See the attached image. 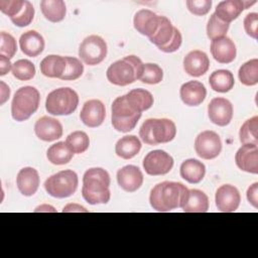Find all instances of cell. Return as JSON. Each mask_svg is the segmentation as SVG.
<instances>
[{
	"instance_id": "obj_1",
	"label": "cell",
	"mask_w": 258,
	"mask_h": 258,
	"mask_svg": "<svg viewBox=\"0 0 258 258\" xmlns=\"http://www.w3.org/2000/svg\"><path fill=\"white\" fill-rule=\"evenodd\" d=\"M188 196V188L181 182L162 181L150 191L149 202L157 212H170L181 208Z\"/></svg>"
},
{
	"instance_id": "obj_2",
	"label": "cell",
	"mask_w": 258,
	"mask_h": 258,
	"mask_svg": "<svg viewBox=\"0 0 258 258\" xmlns=\"http://www.w3.org/2000/svg\"><path fill=\"white\" fill-rule=\"evenodd\" d=\"M110 175L100 167L88 169L83 176L82 196L90 205L107 204L110 201Z\"/></svg>"
},
{
	"instance_id": "obj_3",
	"label": "cell",
	"mask_w": 258,
	"mask_h": 258,
	"mask_svg": "<svg viewBox=\"0 0 258 258\" xmlns=\"http://www.w3.org/2000/svg\"><path fill=\"white\" fill-rule=\"evenodd\" d=\"M144 63L136 55H127L113 62L107 70L108 81L116 86H127L140 80Z\"/></svg>"
},
{
	"instance_id": "obj_4",
	"label": "cell",
	"mask_w": 258,
	"mask_h": 258,
	"mask_svg": "<svg viewBox=\"0 0 258 258\" xmlns=\"http://www.w3.org/2000/svg\"><path fill=\"white\" fill-rule=\"evenodd\" d=\"M176 127L173 121L166 118H150L145 120L139 130L141 140L148 145L167 143L175 137Z\"/></svg>"
},
{
	"instance_id": "obj_5",
	"label": "cell",
	"mask_w": 258,
	"mask_h": 258,
	"mask_svg": "<svg viewBox=\"0 0 258 258\" xmlns=\"http://www.w3.org/2000/svg\"><path fill=\"white\" fill-rule=\"evenodd\" d=\"M40 95L37 89L31 86L19 88L13 97L11 103V115L16 121H25L39 106Z\"/></svg>"
},
{
	"instance_id": "obj_6",
	"label": "cell",
	"mask_w": 258,
	"mask_h": 258,
	"mask_svg": "<svg viewBox=\"0 0 258 258\" xmlns=\"http://www.w3.org/2000/svg\"><path fill=\"white\" fill-rule=\"evenodd\" d=\"M79 105L78 94L71 88H59L51 91L45 101V109L51 115H71Z\"/></svg>"
},
{
	"instance_id": "obj_7",
	"label": "cell",
	"mask_w": 258,
	"mask_h": 258,
	"mask_svg": "<svg viewBox=\"0 0 258 258\" xmlns=\"http://www.w3.org/2000/svg\"><path fill=\"white\" fill-rule=\"evenodd\" d=\"M78 184L79 179L77 173L71 169H66L49 176L44 181V188L49 196L64 199L76 192Z\"/></svg>"
},
{
	"instance_id": "obj_8",
	"label": "cell",
	"mask_w": 258,
	"mask_h": 258,
	"mask_svg": "<svg viewBox=\"0 0 258 258\" xmlns=\"http://www.w3.org/2000/svg\"><path fill=\"white\" fill-rule=\"evenodd\" d=\"M141 117L128 104L125 95L118 97L112 104V125L119 132H129L133 130Z\"/></svg>"
},
{
	"instance_id": "obj_9",
	"label": "cell",
	"mask_w": 258,
	"mask_h": 258,
	"mask_svg": "<svg viewBox=\"0 0 258 258\" xmlns=\"http://www.w3.org/2000/svg\"><path fill=\"white\" fill-rule=\"evenodd\" d=\"M107 55V43L99 35L87 36L79 47V56L88 66L102 62Z\"/></svg>"
},
{
	"instance_id": "obj_10",
	"label": "cell",
	"mask_w": 258,
	"mask_h": 258,
	"mask_svg": "<svg viewBox=\"0 0 258 258\" xmlns=\"http://www.w3.org/2000/svg\"><path fill=\"white\" fill-rule=\"evenodd\" d=\"M195 149L197 154L203 159L216 158L222 150L220 136L211 130L203 131L195 140Z\"/></svg>"
},
{
	"instance_id": "obj_11",
	"label": "cell",
	"mask_w": 258,
	"mask_h": 258,
	"mask_svg": "<svg viewBox=\"0 0 258 258\" xmlns=\"http://www.w3.org/2000/svg\"><path fill=\"white\" fill-rule=\"evenodd\" d=\"M173 166V158L163 150H153L143 159V168L149 175H163L168 173Z\"/></svg>"
},
{
	"instance_id": "obj_12",
	"label": "cell",
	"mask_w": 258,
	"mask_h": 258,
	"mask_svg": "<svg viewBox=\"0 0 258 258\" xmlns=\"http://www.w3.org/2000/svg\"><path fill=\"white\" fill-rule=\"evenodd\" d=\"M208 114L210 120L218 126L228 125L233 117V106L231 102L225 98H214L208 106Z\"/></svg>"
},
{
	"instance_id": "obj_13",
	"label": "cell",
	"mask_w": 258,
	"mask_h": 258,
	"mask_svg": "<svg viewBox=\"0 0 258 258\" xmlns=\"http://www.w3.org/2000/svg\"><path fill=\"white\" fill-rule=\"evenodd\" d=\"M215 202L218 210L224 213L235 212L241 202L240 192L234 185L224 184L221 185L215 196Z\"/></svg>"
},
{
	"instance_id": "obj_14",
	"label": "cell",
	"mask_w": 258,
	"mask_h": 258,
	"mask_svg": "<svg viewBox=\"0 0 258 258\" xmlns=\"http://www.w3.org/2000/svg\"><path fill=\"white\" fill-rule=\"evenodd\" d=\"M106 117L105 105L100 100H89L87 101L80 113L82 122L91 128L100 126Z\"/></svg>"
},
{
	"instance_id": "obj_15",
	"label": "cell",
	"mask_w": 258,
	"mask_h": 258,
	"mask_svg": "<svg viewBox=\"0 0 258 258\" xmlns=\"http://www.w3.org/2000/svg\"><path fill=\"white\" fill-rule=\"evenodd\" d=\"M237 166L246 172L258 173V146L255 144H243L235 155Z\"/></svg>"
},
{
	"instance_id": "obj_16",
	"label": "cell",
	"mask_w": 258,
	"mask_h": 258,
	"mask_svg": "<svg viewBox=\"0 0 258 258\" xmlns=\"http://www.w3.org/2000/svg\"><path fill=\"white\" fill-rule=\"evenodd\" d=\"M34 132L39 139L50 142L61 137L62 126L57 119L43 116L36 121Z\"/></svg>"
},
{
	"instance_id": "obj_17",
	"label": "cell",
	"mask_w": 258,
	"mask_h": 258,
	"mask_svg": "<svg viewBox=\"0 0 258 258\" xmlns=\"http://www.w3.org/2000/svg\"><path fill=\"white\" fill-rule=\"evenodd\" d=\"M117 181L125 191H136L143 183V174L135 165H126L117 171Z\"/></svg>"
},
{
	"instance_id": "obj_18",
	"label": "cell",
	"mask_w": 258,
	"mask_h": 258,
	"mask_svg": "<svg viewBox=\"0 0 258 258\" xmlns=\"http://www.w3.org/2000/svg\"><path fill=\"white\" fill-rule=\"evenodd\" d=\"M210 67L208 55L199 49L189 51L183 58V69L191 77H201L205 75Z\"/></svg>"
},
{
	"instance_id": "obj_19",
	"label": "cell",
	"mask_w": 258,
	"mask_h": 258,
	"mask_svg": "<svg viewBox=\"0 0 258 258\" xmlns=\"http://www.w3.org/2000/svg\"><path fill=\"white\" fill-rule=\"evenodd\" d=\"M256 1H242V0H226L220 2L217 7L215 14L221 20L230 23L235 20L244 9L253 5Z\"/></svg>"
},
{
	"instance_id": "obj_20",
	"label": "cell",
	"mask_w": 258,
	"mask_h": 258,
	"mask_svg": "<svg viewBox=\"0 0 258 258\" xmlns=\"http://www.w3.org/2000/svg\"><path fill=\"white\" fill-rule=\"evenodd\" d=\"M211 53L218 62L230 63L235 59L237 49L233 40L228 36H224L212 40Z\"/></svg>"
},
{
	"instance_id": "obj_21",
	"label": "cell",
	"mask_w": 258,
	"mask_h": 258,
	"mask_svg": "<svg viewBox=\"0 0 258 258\" xmlns=\"http://www.w3.org/2000/svg\"><path fill=\"white\" fill-rule=\"evenodd\" d=\"M160 16L149 9H141L135 13L134 28L141 34L150 37L157 29Z\"/></svg>"
},
{
	"instance_id": "obj_22",
	"label": "cell",
	"mask_w": 258,
	"mask_h": 258,
	"mask_svg": "<svg viewBox=\"0 0 258 258\" xmlns=\"http://www.w3.org/2000/svg\"><path fill=\"white\" fill-rule=\"evenodd\" d=\"M180 98L187 106L201 105L207 96V90L199 81H189L180 87Z\"/></svg>"
},
{
	"instance_id": "obj_23",
	"label": "cell",
	"mask_w": 258,
	"mask_h": 258,
	"mask_svg": "<svg viewBox=\"0 0 258 258\" xmlns=\"http://www.w3.org/2000/svg\"><path fill=\"white\" fill-rule=\"evenodd\" d=\"M16 183L19 191L23 196H33L39 185V175L37 170L32 167H24L20 169L16 177Z\"/></svg>"
},
{
	"instance_id": "obj_24",
	"label": "cell",
	"mask_w": 258,
	"mask_h": 258,
	"mask_svg": "<svg viewBox=\"0 0 258 258\" xmlns=\"http://www.w3.org/2000/svg\"><path fill=\"white\" fill-rule=\"evenodd\" d=\"M21 51L31 57L39 55L44 49V39L35 30H28L21 34L19 38Z\"/></svg>"
},
{
	"instance_id": "obj_25",
	"label": "cell",
	"mask_w": 258,
	"mask_h": 258,
	"mask_svg": "<svg viewBox=\"0 0 258 258\" xmlns=\"http://www.w3.org/2000/svg\"><path fill=\"white\" fill-rule=\"evenodd\" d=\"M175 28L176 27H174L171 24L170 20L167 17L160 16L159 24L156 31L148 38L153 44H155L159 49H161L170 42L174 35Z\"/></svg>"
},
{
	"instance_id": "obj_26",
	"label": "cell",
	"mask_w": 258,
	"mask_h": 258,
	"mask_svg": "<svg viewBox=\"0 0 258 258\" xmlns=\"http://www.w3.org/2000/svg\"><path fill=\"white\" fill-rule=\"evenodd\" d=\"M205 174V164L197 159H186L180 165V176L189 183H199L203 180Z\"/></svg>"
},
{
	"instance_id": "obj_27",
	"label": "cell",
	"mask_w": 258,
	"mask_h": 258,
	"mask_svg": "<svg viewBox=\"0 0 258 258\" xmlns=\"http://www.w3.org/2000/svg\"><path fill=\"white\" fill-rule=\"evenodd\" d=\"M181 209L184 213H206L209 210V198L200 189H188V196Z\"/></svg>"
},
{
	"instance_id": "obj_28",
	"label": "cell",
	"mask_w": 258,
	"mask_h": 258,
	"mask_svg": "<svg viewBox=\"0 0 258 258\" xmlns=\"http://www.w3.org/2000/svg\"><path fill=\"white\" fill-rule=\"evenodd\" d=\"M67 61L66 57L60 56V55H55V54H50L45 56L39 67H40V72L43 76L47 78H58L62 76L64 70H66Z\"/></svg>"
},
{
	"instance_id": "obj_29",
	"label": "cell",
	"mask_w": 258,
	"mask_h": 258,
	"mask_svg": "<svg viewBox=\"0 0 258 258\" xmlns=\"http://www.w3.org/2000/svg\"><path fill=\"white\" fill-rule=\"evenodd\" d=\"M141 149V142L135 135H126L120 138L115 145L117 156L123 159H130L137 155Z\"/></svg>"
},
{
	"instance_id": "obj_30",
	"label": "cell",
	"mask_w": 258,
	"mask_h": 258,
	"mask_svg": "<svg viewBox=\"0 0 258 258\" xmlns=\"http://www.w3.org/2000/svg\"><path fill=\"white\" fill-rule=\"evenodd\" d=\"M127 102L138 113L148 110L153 105V97L144 89H134L125 95Z\"/></svg>"
},
{
	"instance_id": "obj_31",
	"label": "cell",
	"mask_w": 258,
	"mask_h": 258,
	"mask_svg": "<svg viewBox=\"0 0 258 258\" xmlns=\"http://www.w3.org/2000/svg\"><path fill=\"white\" fill-rule=\"evenodd\" d=\"M211 88L219 93H227L233 89L235 80L233 74L228 70H218L209 78Z\"/></svg>"
},
{
	"instance_id": "obj_32",
	"label": "cell",
	"mask_w": 258,
	"mask_h": 258,
	"mask_svg": "<svg viewBox=\"0 0 258 258\" xmlns=\"http://www.w3.org/2000/svg\"><path fill=\"white\" fill-rule=\"evenodd\" d=\"M73 156L74 152L64 141H59L52 144L46 152V157L48 161L55 165L67 164L71 161Z\"/></svg>"
},
{
	"instance_id": "obj_33",
	"label": "cell",
	"mask_w": 258,
	"mask_h": 258,
	"mask_svg": "<svg viewBox=\"0 0 258 258\" xmlns=\"http://www.w3.org/2000/svg\"><path fill=\"white\" fill-rule=\"evenodd\" d=\"M40 8L43 16L50 22L61 21L67 13L66 4L62 0H42Z\"/></svg>"
},
{
	"instance_id": "obj_34",
	"label": "cell",
	"mask_w": 258,
	"mask_h": 258,
	"mask_svg": "<svg viewBox=\"0 0 258 258\" xmlns=\"http://www.w3.org/2000/svg\"><path fill=\"white\" fill-rule=\"evenodd\" d=\"M258 117L254 116L242 125L239 132L240 141L242 144L258 145Z\"/></svg>"
},
{
	"instance_id": "obj_35",
	"label": "cell",
	"mask_w": 258,
	"mask_h": 258,
	"mask_svg": "<svg viewBox=\"0 0 258 258\" xmlns=\"http://www.w3.org/2000/svg\"><path fill=\"white\" fill-rule=\"evenodd\" d=\"M240 82L245 86H254L258 83V59L253 58L241 66L238 72Z\"/></svg>"
},
{
	"instance_id": "obj_36",
	"label": "cell",
	"mask_w": 258,
	"mask_h": 258,
	"mask_svg": "<svg viewBox=\"0 0 258 258\" xmlns=\"http://www.w3.org/2000/svg\"><path fill=\"white\" fill-rule=\"evenodd\" d=\"M230 23H227L216 16V14H212L208 24H207V35L211 40H215L221 37L226 36V33L229 29Z\"/></svg>"
},
{
	"instance_id": "obj_37",
	"label": "cell",
	"mask_w": 258,
	"mask_h": 258,
	"mask_svg": "<svg viewBox=\"0 0 258 258\" xmlns=\"http://www.w3.org/2000/svg\"><path fill=\"white\" fill-rule=\"evenodd\" d=\"M66 142L72 151L77 154L85 152L90 145V139L84 131H74L67 137Z\"/></svg>"
},
{
	"instance_id": "obj_38",
	"label": "cell",
	"mask_w": 258,
	"mask_h": 258,
	"mask_svg": "<svg viewBox=\"0 0 258 258\" xmlns=\"http://www.w3.org/2000/svg\"><path fill=\"white\" fill-rule=\"evenodd\" d=\"M13 76L20 81L31 80L35 76V67L28 59H19L12 64Z\"/></svg>"
},
{
	"instance_id": "obj_39",
	"label": "cell",
	"mask_w": 258,
	"mask_h": 258,
	"mask_svg": "<svg viewBox=\"0 0 258 258\" xmlns=\"http://www.w3.org/2000/svg\"><path fill=\"white\" fill-rule=\"evenodd\" d=\"M64 57H66L67 66L62 76L60 77V80L74 81L79 79L84 73V64L77 57H72V56H64Z\"/></svg>"
},
{
	"instance_id": "obj_40",
	"label": "cell",
	"mask_w": 258,
	"mask_h": 258,
	"mask_svg": "<svg viewBox=\"0 0 258 258\" xmlns=\"http://www.w3.org/2000/svg\"><path fill=\"white\" fill-rule=\"evenodd\" d=\"M163 72L161 68L156 63H144V70L140 81L145 84L155 85L162 81Z\"/></svg>"
},
{
	"instance_id": "obj_41",
	"label": "cell",
	"mask_w": 258,
	"mask_h": 258,
	"mask_svg": "<svg viewBox=\"0 0 258 258\" xmlns=\"http://www.w3.org/2000/svg\"><path fill=\"white\" fill-rule=\"evenodd\" d=\"M17 45L15 38L5 31L0 33V55H3L7 58H12L16 53Z\"/></svg>"
},
{
	"instance_id": "obj_42",
	"label": "cell",
	"mask_w": 258,
	"mask_h": 258,
	"mask_svg": "<svg viewBox=\"0 0 258 258\" xmlns=\"http://www.w3.org/2000/svg\"><path fill=\"white\" fill-rule=\"evenodd\" d=\"M33 17H34V7L29 1L25 0L24 6L21 12L15 17H12L10 19L14 25L18 27H24L31 23V21L33 20Z\"/></svg>"
},
{
	"instance_id": "obj_43",
	"label": "cell",
	"mask_w": 258,
	"mask_h": 258,
	"mask_svg": "<svg viewBox=\"0 0 258 258\" xmlns=\"http://www.w3.org/2000/svg\"><path fill=\"white\" fill-rule=\"evenodd\" d=\"M25 0H0V10L10 18L18 15L23 6Z\"/></svg>"
},
{
	"instance_id": "obj_44",
	"label": "cell",
	"mask_w": 258,
	"mask_h": 258,
	"mask_svg": "<svg viewBox=\"0 0 258 258\" xmlns=\"http://www.w3.org/2000/svg\"><path fill=\"white\" fill-rule=\"evenodd\" d=\"M187 9L195 15L202 16L207 14L211 7L212 1L211 0H187L186 1Z\"/></svg>"
},
{
	"instance_id": "obj_45",
	"label": "cell",
	"mask_w": 258,
	"mask_h": 258,
	"mask_svg": "<svg viewBox=\"0 0 258 258\" xmlns=\"http://www.w3.org/2000/svg\"><path fill=\"white\" fill-rule=\"evenodd\" d=\"M258 27V14L256 12L249 13L244 18V29L246 33L254 39H257Z\"/></svg>"
},
{
	"instance_id": "obj_46",
	"label": "cell",
	"mask_w": 258,
	"mask_h": 258,
	"mask_svg": "<svg viewBox=\"0 0 258 258\" xmlns=\"http://www.w3.org/2000/svg\"><path fill=\"white\" fill-rule=\"evenodd\" d=\"M181 41H182V37H181V33L179 32V30L177 28H175L174 31V35L172 37V39L170 40V42L164 46L163 48H161L160 50L163 52H173L175 50H177L180 45H181Z\"/></svg>"
},
{
	"instance_id": "obj_47",
	"label": "cell",
	"mask_w": 258,
	"mask_h": 258,
	"mask_svg": "<svg viewBox=\"0 0 258 258\" xmlns=\"http://www.w3.org/2000/svg\"><path fill=\"white\" fill-rule=\"evenodd\" d=\"M247 199L249 203L254 207H258V182H254L247 190Z\"/></svg>"
},
{
	"instance_id": "obj_48",
	"label": "cell",
	"mask_w": 258,
	"mask_h": 258,
	"mask_svg": "<svg viewBox=\"0 0 258 258\" xmlns=\"http://www.w3.org/2000/svg\"><path fill=\"white\" fill-rule=\"evenodd\" d=\"M12 64L9 58L0 55V76H5L9 73L10 70H12Z\"/></svg>"
},
{
	"instance_id": "obj_49",
	"label": "cell",
	"mask_w": 258,
	"mask_h": 258,
	"mask_svg": "<svg viewBox=\"0 0 258 258\" xmlns=\"http://www.w3.org/2000/svg\"><path fill=\"white\" fill-rule=\"evenodd\" d=\"M0 86H1V101H0V104L3 105L8 99H9V96H10V89L9 87L4 83V82H0Z\"/></svg>"
},
{
	"instance_id": "obj_50",
	"label": "cell",
	"mask_w": 258,
	"mask_h": 258,
	"mask_svg": "<svg viewBox=\"0 0 258 258\" xmlns=\"http://www.w3.org/2000/svg\"><path fill=\"white\" fill-rule=\"evenodd\" d=\"M62 212H87V210L79 205L76 204H69L68 206H66L62 210Z\"/></svg>"
}]
</instances>
